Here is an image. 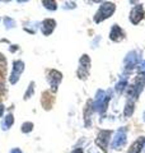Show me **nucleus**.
I'll return each instance as SVG.
<instances>
[{"label": "nucleus", "mask_w": 145, "mask_h": 153, "mask_svg": "<svg viewBox=\"0 0 145 153\" xmlns=\"http://www.w3.org/2000/svg\"><path fill=\"white\" fill-rule=\"evenodd\" d=\"M115 9H116V5H115L113 3H103L102 5L99 7L98 12L95 13V16H94V22H95V23H99V22L104 21V19L109 18V17L115 13Z\"/></svg>", "instance_id": "obj_1"}, {"label": "nucleus", "mask_w": 145, "mask_h": 153, "mask_svg": "<svg viewBox=\"0 0 145 153\" xmlns=\"http://www.w3.org/2000/svg\"><path fill=\"white\" fill-rule=\"evenodd\" d=\"M79 69H78V76L80 79H85L89 74V69H90V59L88 55H83L79 61Z\"/></svg>", "instance_id": "obj_2"}, {"label": "nucleus", "mask_w": 145, "mask_h": 153, "mask_svg": "<svg viewBox=\"0 0 145 153\" xmlns=\"http://www.w3.org/2000/svg\"><path fill=\"white\" fill-rule=\"evenodd\" d=\"M24 70V63L22 60H16L13 63V70H12V75H10V83L12 84H16L18 80H19V76L23 73Z\"/></svg>", "instance_id": "obj_3"}, {"label": "nucleus", "mask_w": 145, "mask_h": 153, "mask_svg": "<svg viewBox=\"0 0 145 153\" xmlns=\"http://www.w3.org/2000/svg\"><path fill=\"white\" fill-rule=\"evenodd\" d=\"M61 79H62V74L60 73V71H57V70H50L48 71L47 80H48V83H50V85H51V89L54 91V92L57 91V85L60 84Z\"/></svg>", "instance_id": "obj_4"}, {"label": "nucleus", "mask_w": 145, "mask_h": 153, "mask_svg": "<svg viewBox=\"0 0 145 153\" xmlns=\"http://www.w3.org/2000/svg\"><path fill=\"white\" fill-rule=\"evenodd\" d=\"M109 137H111V131H109V130H102V131H99L98 138L95 139L97 146H99L104 152L107 151V146H108V142H109Z\"/></svg>", "instance_id": "obj_5"}, {"label": "nucleus", "mask_w": 145, "mask_h": 153, "mask_svg": "<svg viewBox=\"0 0 145 153\" xmlns=\"http://www.w3.org/2000/svg\"><path fill=\"white\" fill-rule=\"evenodd\" d=\"M143 18H144V9H143L141 4L132 8L131 13H130V21H131L132 25H138Z\"/></svg>", "instance_id": "obj_6"}, {"label": "nucleus", "mask_w": 145, "mask_h": 153, "mask_svg": "<svg viewBox=\"0 0 145 153\" xmlns=\"http://www.w3.org/2000/svg\"><path fill=\"white\" fill-rule=\"evenodd\" d=\"M55 27H56V22L54 19H45L42 22V33L45 36H50L54 32Z\"/></svg>", "instance_id": "obj_7"}, {"label": "nucleus", "mask_w": 145, "mask_h": 153, "mask_svg": "<svg viewBox=\"0 0 145 153\" xmlns=\"http://www.w3.org/2000/svg\"><path fill=\"white\" fill-rule=\"evenodd\" d=\"M124 32H122V30L117 26V25H113V27H112V30H111V33H109V38L112 41H115V42H118V41H121L124 38Z\"/></svg>", "instance_id": "obj_8"}, {"label": "nucleus", "mask_w": 145, "mask_h": 153, "mask_svg": "<svg viewBox=\"0 0 145 153\" xmlns=\"http://www.w3.org/2000/svg\"><path fill=\"white\" fill-rule=\"evenodd\" d=\"M125 143H126V135H125V131H118L116 138L113 139V143H112V147L118 149V148L124 147Z\"/></svg>", "instance_id": "obj_9"}, {"label": "nucleus", "mask_w": 145, "mask_h": 153, "mask_svg": "<svg viewBox=\"0 0 145 153\" xmlns=\"http://www.w3.org/2000/svg\"><path fill=\"white\" fill-rule=\"evenodd\" d=\"M144 142H145V138H141V139H138L136 142H134L127 153H140L141 148L144 147Z\"/></svg>", "instance_id": "obj_10"}, {"label": "nucleus", "mask_w": 145, "mask_h": 153, "mask_svg": "<svg viewBox=\"0 0 145 153\" xmlns=\"http://www.w3.org/2000/svg\"><path fill=\"white\" fill-rule=\"evenodd\" d=\"M13 123H14V117H13V115H12V114H8L7 116H5V119H4L3 129H4V130H8V129L13 125Z\"/></svg>", "instance_id": "obj_11"}, {"label": "nucleus", "mask_w": 145, "mask_h": 153, "mask_svg": "<svg viewBox=\"0 0 145 153\" xmlns=\"http://www.w3.org/2000/svg\"><path fill=\"white\" fill-rule=\"evenodd\" d=\"M42 4H43V7L50 9V10H56V8H57L56 1H51V0H43Z\"/></svg>", "instance_id": "obj_12"}, {"label": "nucleus", "mask_w": 145, "mask_h": 153, "mask_svg": "<svg viewBox=\"0 0 145 153\" xmlns=\"http://www.w3.org/2000/svg\"><path fill=\"white\" fill-rule=\"evenodd\" d=\"M4 25H5V27L9 30V28H13L14 26H16V22H14L12 18L5 17V18H4Z\"/></svg>", "instance_id": "obj_13"}, {"label": "nucleus", "mask_w": 145, "mask_h": 153, "mask_svg": "<svg viewBox=\"0 0 145 153\" xmlns=\"http://www.w3.org/2000/svg\"><path fill=\"white\" fill-rule=\"evenodd\" d=\"M33 129V124L32 123H24L22 125V131L23 133H30Z\"/></svg>", "instance_id": "obj_14"}, {"label": "nucleus", "mask_w": 145, "mask_h": 153, "mask_svg": "<svg viewBox=\"0 0 145 153\" xmlns=\"http://www.w3.org/2000/svg\"><path fill=\"white\" fill-rule=\"evenodd\" d=\"M134 111V103L132 102H127L126 105V110H125V115L126 116H129V115H131Z\"/></svg>", "instance_id": "obj_15"}, {"label": "nucleus", "mask_w": 145, "mask_h": 153, "mask_svg": "<svg viewBox=\"0 0 145 153\" xmlns=\"http://www.w3.org/2000/svg\"><path fill=\"white\" fill-rule=\"evenodd\" d=\"M33 88H35V83H31L30 84V88H28V91H27V93L26 94H24V98H26V100H28V98H30L31 97V96H32V93H33Z\"/></svg>", "instance_id": "obj_16"}, {"label": "nucleus", "mask_w": 145, "mask_h": 153, "mask_svg": "<svg viewBox=\"0 0 145 153\" xmlns=\"http://www.w3.org/2000/svg\"><path fill=\"white\" fill-rule=\"evenodd\" d=\"M10 153H22V151L19 149V148H14V149H12Z\"/></svg>", "instance_id": "obj_17"}, {"label": "nucleus", "mask_w": 145, "mask_h": 153, "mask_svg": "<svg viewBox=\"0 0 145 153\" xmlns=\"http://www.w3.org/2000/svg\"><path fill=\"white\" fill-rule=\"evenodd\" d=\"M3 114H4V106H1V105H0V117H1Z\"/></svg>", "instance_id": "obj_18"}, {"label": "nucleus", "mask_w": 145, "mask_h": 153, "mask_svg": "<svg viewBox=\"0 0 145 153\" xmlns=\"http://www.w3.org/2000/svg\"><path fill=\"white\" fill-rule=\"evenodd\" d=\"M72 153H83V151H81L80 149V148H78V149H75L74 152H72Z\"/></svg>", "instance_id": "obj_19"}]
</instances>
